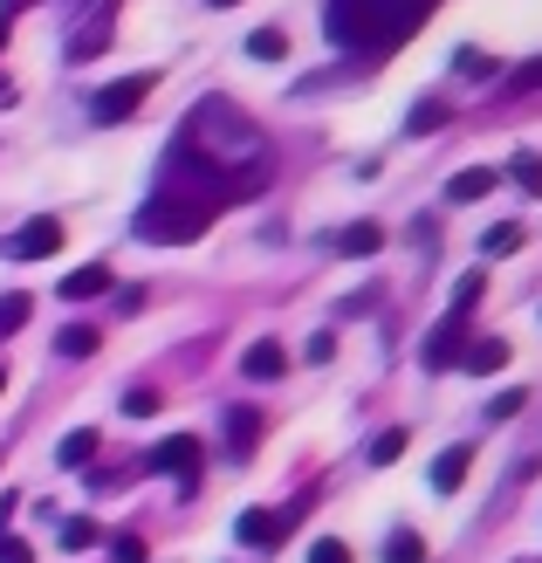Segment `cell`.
Instances as JSON below:
<instances>
[{
    "label": "cell",
    "mask_w": 542,
    "mask_h": 563,
    "mask_svg": "<svg viewBox=\"0 0 542 563\" xmlns=\"http://www.w3.org/2000/svg\"><path fill=\"white\" fill-rule=\"evenodd\" d=\"M145 97H152V76H118L90 97V118L97 124H131L137 110H145Z\"/></svg>",
    "instance_id": "277c9868"
},
{
    "label": "cell",
    "mask_w": 542,
    "mask_h": 563,
    "mask_svg": "<svg viewBox=\"0 0 542 563\" xmlns=\"http://www.w3.org/2000/svg\"><path fill=\"white\" fill-rule=\"evenodd\" d=\"M385 563H425V543H419V529H391V543H385Z\"/></svg>",
    "instance_id": "ac0fdd59"
},
{
    "label": "cell",
    "mask_w": 542,
    "mask_h": 563,
    "mask_svg": "<svg viewBox=\"0 0 542 563\" xmlns=\"http://www.w3.org/2000/svg\"><path fill=\"white\" fill-rule=\"evenodd\" d=\"M207 228H213V213L192 207V200H173V192H152V200L137 207V220H131V234L145 247H192Z\"/></svg>",
    "instance_id": "7a4b0ae2"
},
{
    "label": "cell",
    "mask_w": 542,
    "mask_h": 563,
    "mask_svg": "<svg viewBox=\"0 0 542 563\" xmlns=\"http://www.w3.org/2000/svg\"><path fill=\"white\" fill-rule=\"evenodd\" d=\"M508 179H516L522 192H542V158L535 152H516V173H508Z\"/></svg>",
    "instance_id": "d4e9b609"
},
{
    "label": "cell",
    "mask_w": 542,
    "mask_h": 563,
    "mask_svg": "<svg viewBox=\"0 0 542 563\" xmlns=\"http://www.w3.org/2000/svg\"><path fill=\"white\" fill-rule=\"evenodd\" d=\"M522 399H529V391H522V385H508V391H495V406H488V412H495V419H516Z\"/></svg>",
    "instance_id": "f1b7e54d"
},
{
    "label": "cell",
    "mask_w": 542,
    "mask_h": 563,
    "mask_svg": "<svg viewBox=\"0 0 542 563\" xmlns=\"http://www.w3.org/2000/svg\"><path fill=\"white\" fill-rule=\"evenodd\" d=\"M467 372L480 378V372H501V364H508V344H501V336H480V344H467Z\"/></svg>",
    "instance_id": "9a60e30c"
},
{
    "label": "cell",
    "mask_w": 542,
    "mask_h": 563,
    "mask_svg": "<svg viewBox=\"0 0 542 563\" xmlns=\"http://www.w3.org/2000/svg\"><path fill=\"white\" fill-rule=\"evenodd\" d=\"M440 124H446V103H412V118H406L412 137H433Z\"/></svg>",
    "instance_id": "44dd1931"
},
{
    "label": "cell",
    "mask_w": 542,
    "mask_h": 563,
    "mask_svg": "<svg viewBox=\"0 0 542 563\" xmlns=\"http://www.w3.org/2000/svg\"><path fill=\"white\" fill-rule=\"evenodd\" d=\"M262 433H268L262 406H234V412H226V454H234V461H254V446H262Z\"/></svg>",
    "instance_id": "ba28073f"
},
{
    "label": "cell",
    "mask_w": 542,
    "mask_h": 563,
    "mask_svg": "<svg viewBox=\"0 0 542 563\" xmlns=\"http://www.w3.org/2000/svg\"><path fill=\"white\" fill-rule=\"evenodd\" d=\"M378 247H385V228H378V220H351V228L336 234V255H378Z\"/></svg>",
    "instance_id": "30bf717a"
},
{
    "label": "cell",
    "mask_w": 542,
    "mask_h": 563,
    "mask_svg": "<svg viewBox=\"0 0 542 563\" xmlns=\"http://www.w3.org/2000/svg\"><path fill=\"white\" fill-rule=\"evenodd\" d=\"M103 344V330H90V323H69L63 336H55V351H63V357H90Z\"/></svg>",
    "instance_id": "e0dca14e"
},
{
    "label": "cell",
    "mask_w": 542,
    "mask_h": 563,
    "mask_svg": "<svg viewBox=\"0 0 542 563\" xmlns=\"http://www.w3.org/2000/svg\"><path fill=\"white\" fill-rule=\"evenodd\" d=\"M364 454H370V467H391L398 454H406V433H378V440L364 446Z\"/></svg>",
    "instance_id": "cb8c5ba5"
},
{
    "label": "cell",
    "mask_w": 542,
    "mask_h": 563,
    "mask_svg": "<svg viewBox=\"0 0 542 563\" xmlns=\"http://www.w3.org/2000/svg\"><path fill=\"white\" fill-rule=\"evenodd\" d=\"M0 563H35V550H27L21 537H0Z\"/></svg>",
    "instance_id": "4dcf8cb0"
},
{
    "label": "cell",
    "mask_w": 542,
    "mask_h": 563,
    "mask_svg": "<svg viewBox=\"0 0 542 563\" xmlns=\"http://www.w3.org/2000/svg\"><path fill=\"white\" fill-rule=\"evenodd\" d=\"M0 103H14V82L8 76H0Z\"/></svg>",
    "instance_id": "836d02e7"
},
{
    "label": "cell",
    "mask_w": 542,
    "mask_h": 563,
    "mask_svg": "<svg viewBox=\"0 0 542 563\" xmlns=\"http://www.w3.org/2000/svg\"><path fill=\"white\" fill-rule=\"evenodd\" d=\"M309 563H351V550H344V543H336V537H323L317 550H309Z\"/></svg>",
    "instance_id": "f546056e"
},
{
    "label": "cell",
    "mask_w": 542,
    "mask_h": 563,
    "mask_svg": "<svg viewBox=\"0 0 542 563\" xmlns=\"http://www.w3.org/2000/svg\"><path fill=\"white\" fill-rule=\"evenodd\" d=\"M0 391H8V372H0Z\"/></svg>",
    "instance_id": "d590c367"
},
{
    "label": "cell",
    "mask_w": 542,
    "mask_h": 563,
    "mask_svg": "<svg viewBox=\"0 0 542 563\" xmlns=\"http://www.w3.org/2000/svg\"><path fill=\"white\" fill-rule=\"evenodd\" d=\"M207 8H241V0H207Z\"/></svg>",
    "instance_id": "e575fe53"
},
{
    "label": "cell",
    "mask_w": 542,
    "mask_h": 563,
    "mask_svg": "<svg viewBox=\"0 0 542 563\" xmlns=\"http://www.w3.org/2000/svg\"><path fill=\"white\" fill-rule=\"evenodd\" d=\"M145 467H152V474H179V495H186V501L199 495V440H192V433L158 440L152 454H145Z\"/></svg>",
    "instance_id": "5b68a950"
},
{
    "label": "cell",
    "mask_w": 542,
    "mask_h": 563,
    "mask_svg": "<svg viewBox=\"0 0 542 563\" xmlns=\"http://www.w3.org/2000/svg\"><path fill=\"white\" fill-rule=\"evenodd\" d=\"M480 296H488V275H461V289H453V317H467Z\"/></svg>",
    "instance_id": "603a6c76"
},
{
    "label": "cell",
    "mask_w": 542,
    "mask_h": 563,
    "mask_svg": "<svg viewBox=\"0 0 542 563\" xmlns=\"http://www.w3.org/2000/svg\"><path fill=\"white\" fill-rule=\"evenodd\" d=\"M453 69H461V76H495L501 63H495V55H480V48H461V55H453Z\"/></svg>",
    "instance_id": "484cf974"
},
{
    "label": "cell",
    "mask_w": 542,
    "mask_h": 563,
    "mask_svg": "<svg viewBox=\"0 0 542 563\" xmlns=\"http://www.w3.org/2000/svg\"><path fill=\"white\" fill-rule=\"evenodd\" d=\"M467 357V317H446L433 336H425V372H453Z\"/></svg>",
    "instance_id": "52a82bcc"
},
{
    "label": "cell",
    "mask_w": 542,
    "mask_h": 563,
    "mask_svg": "<svg viewBox=\"0 0 542 563\" xmlns=\"http://www.w3.org/2000/svg\"><path fill=\"white\" fill-rule=\"evenodd\" d=\"M97 446H103L97 427H76V433L63 440V467H90V461H97Z\"/></svg>",
    "instance_id": "2e32d148"
},
{
    "label": "cell",
    "mask_w": 542,
    "mask_h": 563,
    "mask_svg": "<svg viewBox=\"0 0 542 563\" xmlns=\"http://www.w3.org/2000/svg\"><path fill=\"white\" fill-rule=\"evenodd\" d=\"M110 21H118V0H97V8H82L69 21V35H63V63H97L103 42H110Z\"/></svg>",
    "instance_id": "3957f363"
},
{
    "label": "cell",
    "mask_w": 542,
    "mask_h": 563,
    "mask_svg": "<svg viewBox=\"0 0 542 563\" xmlns=\"http://www.w3.org/2000/svg\"><path fill=\"white\" fill-rule=\"evenodd\" d=\"M90 543H97V522H82V516L63 522V550H90Z\"/></svg>",
    "instance_id": "83f0119b"
},
{
    "label": "cell",
    "mask_w": 542,
    "mask_h": 563,
    "mask_svg": "<svg viewBox=\"0 0 542 563\" xmlns=\"http://www.w3.org/2000/svg\"><path fill=\"white\" fill-rule=\"evenodd\" d=\"M0 42H8V27H0Z\"/></svg>",
    "instance_id": "8d00e7d4"
},
{
    "label": "cell",
    "mask_w": 542,
    "mask_h": 563,
    "mask_svg": "<svg viewBox=\"0 0 542 563\" xmlns=\"http://www.w3.org/2000/svg\"><path fill=\"white\" fill-rule=\"evenodd\" d=\"M281 48H289V35H281V27H254V35H247V55H262V63H275Z\"/></svg>",
    "instance_id": "7402d4cb"
},
{
    "label": "cell",
    "mask_w": 542,
    "mask_h": 563,
    "mask_svg": "<svg viewBox=\"0 0 542 563\" xmlns=\"http://www.w3.org/2000/svg\"><path fill=\"white\" fill-rule=\"evenodd\" d=\"M516 90H542V63H529V69H516Z\"/></svg>",
    "instance_id": "d6a6232c"
},
{
    "label": "cell",
    "mask_w": 542,
    "mask_h": 563,
    "mask_svg": "<svg viewBox=\"0 0 542 563\" xmlns=\"http://www.w3.org/2000/svg\"><path fill=\"white\" fill-rule=\"evenodd\" d=\"M516 247H522V220H501V228H488L480 255H516Z\"/></svg>",
    "instance_id": "ffe728a7"
},
{
    "label": "cell",
    "mask_w": 542,
    "mask_h": 563,
    "mask_svg": "<svg viewBox=\"0 0 542 563\" xmlns=\"http://www.w3.org/2000/svg\"><path fill=\"white\" fill-rule=\"evenodd\" d=\"M27 317H35V302H27L21 289H8V296H0V336H14Z\"/></svg>",
    "instance_id": "d6986e66"
},
{
    "label": "cell",
    "mask_w": 542,
    "mask_h": 563,
    "mask_svg": "<svg viewBox=\"0 0 542 563\" xmlns=\"http://www.w3.org/2000/svg\"><path fill=\"white\" fill-rule=\"evenodd\" d=\"M55 247H63V220H27L21 234L0 241V255L8 262H42V255H55Z\"/></svg>",
    "instance_id": "8992f818"
},
{
    "label": "cell",
    "mask_w": 542,
    "mask_h": 563,
    "mask_svg": "<svg viewBox=\"0 0 542 563\" xmlns=\"http://www.w3.org/2000/svg\"><path fill=\"white\" fill-rule=\"evenodd\" d=\"M488 192H495V173H488V165H474V173H453V179H446V200H488Z\"/></svg>",
    "instance_id": "5bb4252c"
},
{
    "label": "cell",
    "mask_w": 542,
    "mask_h": 563,
    "mask_svg": "<svg viewBox=\"0 0 542 563\" xmlns=\"http://www.w3.org/2000/svg\"><path fill=\"white\" fill-rule=\"evenodd\" d=\"M467 461H474V446H446V454L433 461V488H440V495H453V488L467 482Z\"/></svg>",
    "instance_id": "8fae6325"
},
{
    "label": "cell",
    "mask_w": 542,
    "mask_h": 563,
    "mask_svg": "<svg viewBox=\"0 0 542 563\" xmlns=\"http://www.w3.org/2000/svg\"><path fill=\"white\" fill-rule=\"evenodd\" d=\"M281 529H289V516H268V509H247V516L234 522V537H241L247 550H275V543H281Z\"/></svg>",
    "instance_id": "9c48e42d"
},
{
    "label": "cell",
    "mask_w": 542,
    "mask_h": 563,
    "mask_svg": "<svg viewBox=\"0 0 542 563\" xmlns=\"http://www.w3.org/2000/svg\"><path fill=\"white\" fill-rule=\"evenodd\" d=\"M110 556H118V563H145V543H137V537H118V550H110Z\"/></svg>",
    "instance_id": "1f68e13d"
},
{
    "label": "cell",
    "mask_w": 542,
    "mask_h": 563,
    "mask_svg": "<svg viewBox=\"0 0 542 563\" xmlns=\"http://www.w3.org/2000/svg\"><path fill=\"white\" fill-rule=\"evenodd\" d=\"M124 412H131V419L158 412V391H152V385H131V391H124Z\"/></svg>",
    "instance_id": "4316f807"
},
{
    "label": "cell",
    "mask_w": 542,
    "mask_h": 563,
    "mask_svg": "<svg viewBox=\"0 0 542 563\" xmlns=\"http://www.w3.org/2000/svg\"><path fill=\"white\" fill-rule=\"evenodd\" d=\"M440 0H330L323 8V35L351 55H370L385 63L391 48H406L425 21H433Z\"/></svg>",
    "instance_id": "6da1fadb"
},
{
    "label": "cell",
    "mask_w": 542,
    "mask_h": 563,
    "mask_svg": "<svg viewBox=\"0 0 542 563\" xmlns=\"http://www.w3.org/2000/svg\"><path fill=\"white\" fill-rule=\"evenodd\" d=\"M103 289H110V268H103V262L63 275V296H69V302H90V296H103Z\"/></svg>",
    "instance_id": "7c38bea8"
},
{
    "label": "cell",
    "mask_w": 542,
    "mask_h": 563,
    "mask_svg": "<svg viewBox=\"0 0 542 563\" xmlns=\"http://www.w3.org/2000/svg\"><path fill=\"white\" fill-rule=\"evenodd\" d=\"M281 364H289V357H281V344H268V336H262V344H247L241 372H247V378H281Z\"/></svg>",
    "instance_id": "4fadbf2b"
}]
</instances>
